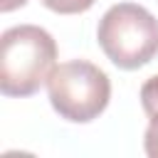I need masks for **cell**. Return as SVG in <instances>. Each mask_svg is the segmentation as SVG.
<instances>
[{"label":"cell","instance_id":"1","mask_svg":"<svg viewBox=\"0 0 158 158\" xmlns=\"http://www.w3.org/2000/svg\"><path fill=\"white\" fill-rule=\"evenodd\" d=\"M57 67V42L37 25H15L0 37V91L32 96Z\"/></svg>","mask_w":158,"mask_h":158},{"label":"cell","instance_id":"2","mask_svg":"<svg viewBox=\"0 0 158 158\" xmlns=\"http://www.w3.org/2000/svg\"><path fill=\"white\" fill-rule=\"evenodd\" d=\"M104 54L118 69H141L158 54V20L143 5H111L96 27Z\"/></svg>","mask_w":158,"mask_h":158},{"label":"cell","instance_id":"3","mask_svg":"<svg viewBox=\"0 0 158 158\" xmlns=\"http://www.w3.org/2000/svg\"><path fill=\"white\" fill-rule=\"evenodd\" d=\"M47 94L52 109L72 121L89 123L104 114L111 99V81L104 69L86 59L62 62L47 79Z\"/></svg>","mask_w":158,"mask_h":158},{"label":"cell","instance_id":"4","mask_svg":"<svg viewBox=\"0 0 158 158\" xmlns=\"http://www.w3.org/2000/svg\"><path fill=\"white\" fill-rule=\"evenodd\" d=\"M40 2L47 10L59 15H79V12H86L96 0H40Z\"/></svg>","mask_w":158,"mask_h":158},{"label":"cell","instance_id":"5","mask_svg":"<svg viewBox=\"0 0 158 158\" xmlns=\"http://www.w3.org/2000/svg\"><path fill=\"white\" fill-rule=\"evenodd\" d=\"M143 151L151 158H158V111L148 116V128L143 136Z\"/></svg>","mask_w":158,"mask_h":158},{"label":"cell","instance_id":"6","mask_svg":"<svg viewBox=\"0 0 158 158\" xmlns=\"http://www.w3.org/2000/svg\"><path fill=\"white\" fill-rule=\"evenodd\" d=\"M22 5H27V0H0V10L2 12H12V10L22 7Z\"/></svg>","mask_w":158,"mask_h":158}]
</instances>
